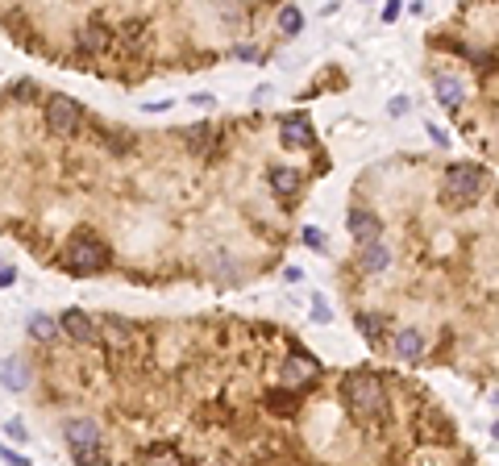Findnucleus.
<instances>
[{"label": "nucleus", "instance_id": "nucleus-1", "mask_svg": "<svg viewBox=\"0 0 499 466\" xmlns=\"http://www.w3.org/2000/svg\"><path fill=\"white\" fill-rule=\"evenodd\" d=\"M341 396H346V404H350V413L354 417H379L383 408H387V391H383V379L370 371H354L341 379Z\"/></svg>", "mask_w": 499, "mask_h": 466}, {"label": "nucleus", "instance_id": "nucleus-2", "mask_svg": "<svg viewBox=\"0 0 499 466\" xmlns=\"http://www.w3.org/2000/svg\"><path fill=\"white\" fill-rule=\"evenodd\" d=\"M46 125H50L58 138H71V134H80V125H84V108H80L71 96H50V100H46Z\"/></svg>", "mask_w": 499, "mask_h": 466}, {"label": "nucleus", "instance_id": "nucleus-3", "mask_svg": "<svg viewBox=\"0 0 499 466\" xmlns=\"http://www.w3.org/2000/svg\"><path fill=\"white\" fill-rule=\"evenodd\" d=\"M67 263H71L75 271H84V275H96V271L108 267V246L96 241V237H80V241H71Z\"/></svg>", "mask_w": 499, "mask_h": 466}, {"label": "nucleus", "instance_id": "nucleus-4", "mask_svg": "<svg viewBox=\"0 0 499 466\" xmlns=\"http://www.w3.org/2000/svg\"><path fill=\"white\" fill-rule=\"evenodd\" d=\"M446 191L457 196V200H474V196L483 191V167H474V163H454V167H446Z\"/></svg>", "mask_w": 499, "mask_h": 466}, {"label": "nucleus", "instance_id": "nucleus-5", "mask_svg": "<svg viewBox=\"0 0 499 466\" xmlns=\"http://www.w3.org/2000/svg\"><path fill=\"white\" fill-rule=\"evenodd\" d=\"M67 446H71V454L80 458V462H100V433H96V424L91 420H71L67 424Z\"/></svg>", "mask_w": 499, "mask_h": 466}, {"label": "nucleus", "instance_id": "nucleus-6", "mask_svg": "<svg viewBox=\"0 0 499 466\" xmlns=\"http://www.w3.org/2000/svg\"><path fill=\"white\" fill-rule=\"evenodd\" d=\"M317 358H308V354H291L287 363H283V387H304V383H312L317 379Z\"/></svg>", "mask_w": 499, "mask_h": 466}, {"label": "nucleus", "instance_id": "nucleus-7", "mask_svg": "<svg viewBox=\"0 0 499 466\" xmlns=\"http://www.w3.org/2000/svg\"><path fill=\"white\" fill-rule=\"evenodd\" d=\"M58 325L67 329V333H71V337H75V341H100V329H96V321H91V317H84V313H80V308H71V313H63V321H58Z\"/></svg>", "mask_w": 499, "mask_h": 466}, {"label": "nucleus", "instance_id": "nucleus-8", "mask_svg": "<svg viewBox=\"0 0 499 466\" xmlns=\"http://www.w3.org/2000/svg\"><path fill=\"white\" fill-rule=\"evenodd\" d=\"M358 263H362L366 275H383V271L391 267V254H387V246L374 237V241H362V254H358Z\"/></svg>", "mask_w": 499, "mask_h": 466}, {"label": "nucleus", "instance_id": "nucleus-9", "mask_svg": "<svg viewBox=\"0 0 499 466\" xmlns=\"http://www.w3.org/2000/svg\"><path fill=\"white\" fill-rule=\"evenodd\" d=\"M346 225H350V233H354L358 241H374V237L383 233V225H379V217H374V213H366V208H350Z\"/></svg>", "mask_w": 499, "mask_h": 466}, {"label": "nucleus", "instance_id": "nucleus-10", "mask_svg": "<svg viewBox=\"0 0 499 466\" xmlns=\"http://www.w3.org/2000/svg\"><path fill=\"white\" fill-rule=\"evenodd\" d=\"M279 138H283V146H287V150H308V146L317 141V134H312V130L296 117V121H287V125L279 130Z\"/></svg>", "mask_w": 499, "mask_h": 466}, {"label": "nucleus", "instance_id": "nucleus-11", "mask_svg": "<svg viewBox=\"0 0 499 466\" xmlns=\"http://www.w3.org/2000/svg\"><path fill=\"white\" fill-rule=\"evenodd\" d=\"M108 42H113V34H108L100 21H91L88 30L80 34V50H84V54H104V50H108Z\"/></svg>", "mask_w": 499, "mask_h": 466}, {"label": "nucleus", "instance_id": "nucleus-12", "mask_svg": "<svg viewBox=\"0 0 499 466\" xmlns=\"http://www.w3.org/2000/svg\"><path fill=\"white\" fill-rule=\"evenodd\" d=\"M396 350H400V358H404V363H416V358L424 354V337H420V329H400Z\"/></svg>", "mask_w": 499, "mask_h": 466}, {"label": "nucleus", "instance_id": "nucleus-13", "mask_svg": "<svg viewBox=\"0 0 499 466\" xmlns=\"http://www.w3.org/2000/svg\"><path fill=\"white\" fill-rule=\"evenodd\" d=\"M271 187L279 191V196H296V191H300V175H296L291 167H274V171H271Z\"/></svg>", "mask_w": 499, "mask_h": 466}, {"label": "nucleus", "instance_id": "nucleus-14", "mask_svg": "<svg viewBox=\"0 0 499 466\" xmlns=\"http://www.w3.org/2000/svg\"><path fill=\"white\" fill-rule=\"evenodd\" d=\"M296 404H300V400L291 396V387H279V391H271V396H267V408H271V413H279V417H291V413H296Z\"/></svg>", "mask_w": 499, "mask_h": 466}, {"label": "nucleus", "instance_id": "nucleus-15", "mask_svg": "<svg viewBox=\"0 0 499 466\" xmlns=\"http://www.w3.org/2000/svg\"><path fill=\"white\" fill-rule=\"evenodd\" d=\"M437 100H441L446 108H457V104H462V84L450 80V75H441V80H437Z\"/></svg>", "mask_w": 499, "mask_h": 466}, {"label": "nucleus", "instance_id": "nucleus-16", "mask_svg": "<svg viewBox=\"0 0 499 466\" xmlns=\"http://www.w3.org/2000/svg\"><path fill=\"white\" fill-rule=\"evenodd\" d=\"M0 383H4V387H8V391H21V387H25V383H30V371H25V367H21V363H8V367H4V371H0Z\"/></svg>", "mask_w": 499, "mask_h": 466}, {"label": "nucleus", "instance_id": "nucleus-17", "mask_svg": "<svg viewBox=\"0 0 499 466\" xmlns=\"http://www.w3.org/2000/svg\"><path fill=\"white\" fill-rule=\"evenodd\" d=\"M213 138H217V130H208V125H191V134H187V146H191L196 154H204Z\"/></svg>", "mask_w": 499, "mask_h": 466}, {"label": "nucleus", "instance_id": "nucleus-18", "mask_svg": "<svg viewBox=\"0 0 499 466\" xmlns=\"http://www.w3.org/2000/svg\"><path fill=\"white\" fill-rule=\"evenodd\" d=\"M279 25H283V34H300V25H304L300 8H296V4H287V8L279 13Z\"/></svg>", "mask_w": 499, "mask_h": 466}, {"label": "nucleus", "instance_id": "nucleus-19", "mask_svg": "<svg viewBox=\"0 0 499 466\" xmlns=\"http://www.w3.org/2000/svg\"><path fill=\"white\" fill-rule=\"evenodd\" d=\"M121 38H125V46H130V50H141V38H146V21H130V25L121 30Z\"/></svg>", "mask_w": 499, "mask_h": 466}, {"label": "nucleus", "instance_id": "nucleus-20", "mask_svg": "<svg viewBox=\"0 0 499 466\" xmlns=\"http://www.w3.org/2000/svg\"><path fill=\"white\" fill-rule=\"evenodd\" d=\"M30 329H34V337H38V341H50V337L58 333V321H50V317H34V321H30Z\"/></svg>", "mask_w": 499, "mask_h": 466}, {"label": "nucleus", "instance_id": "nucleus-21", "mask_svg": "<svg viewBox=\"0 0 499 466\" xmlns=\"http://www.w3.org/2000/svg\"><path fill=\"white\" fill-rule=\"evenodd\" d=\"M379 325H383V321H379L374 313H362V317H358V329H362L366 337H379Z\"/></svg>", "mask_w": 499, "mask_h": 466}, {"label": "nucleus", "instance_id": "nucleus-22", "mask_svg": "<svg viewBox=\"0 0 499 466\" xmlns=\"http://www.w3.org/2000/svg\"><path fill=\"white\" fill-rule=\"evenodd\" d=\"M141 458H179V454H175V446H150V450H141Z\"/></svg>", "mask_w": 499, "mask_h": 466}, {"label": "nucleus", "instance_id": "nucleus-23", "mask_svg": "<svg viewBox=\"0 0 499 466\" xmlns=\"http://www.w3.org/2000/svg\"><path fill=\"white\" fill-rule=\"evenodd\" d=\"M4 429H8V437H17V441H25V424H21V420H8Z\"/></svg>", "mask_w": 499, "mask_h": 466}, {"label": "nucleus", "instance_id": "nucleus-24", "mask_svg": "<svg viewBox=\"0 0 499 466\" xmlns=\"http://www.w3.org/2000/svg\"><path fill=\"white\" fill-rule=\"evenodd\" d=\"M304 241H308V246H312V250H320V246H324V237H320L317 229H308V233H304Z\"/></svg>", "mask_w": 499, "mask_h": 466}, {"label": "nucleus", "instance_id": "nucleus-25", "mask_svg": "<svg viewBox=\"0 0 499 466\" xmlns=\"http://www.w3.org/2000/svg\"><path fill=\"white\" fill-rule=\"evenodd\" d=\"M0 458H8V462H17V466L30 462V458H21V454H13V450H0Z\"/></svg>", "mask_w": 499, "mask_h": 466}, {"label": "nucleus", "instance_id": "nucleus-26", "mask_svg": "<svg viewBox=\"0 0 499 466\" xmlns=\"http://www.w3.org/2000/svg\"><path fill=\"white\" fill-rule=\"evenodd\" d=\"M13 283V271H0V287H8Z\"/></svg>", "mask_w": 499, "mask_h": 466}]
</instances>
